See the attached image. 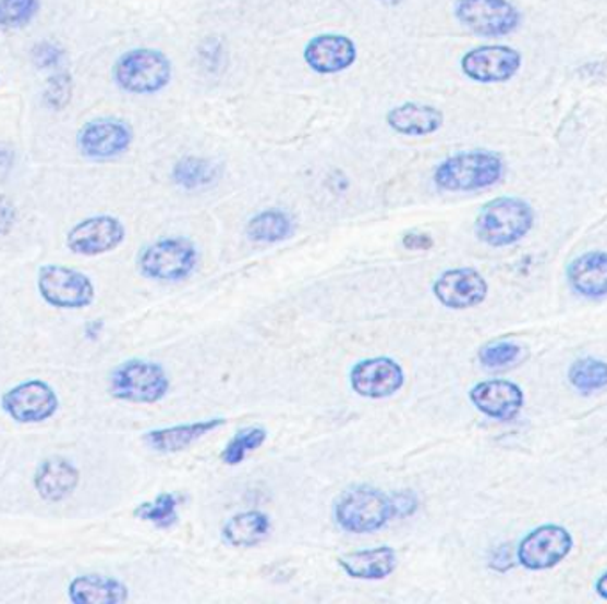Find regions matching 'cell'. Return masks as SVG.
Returning <instances> with one entry per match:
<instances>
[{"mask_svg": "<svg viewBox=\"0 0 607 604\" xmlns=\"http://www.w3.org/2000/svg\"><path fill=\"white\" fill-rule=\"evenodd\" d=\"M41 0H0V27L19 29L33 22Z\"/></svg>", "mask_w": 607, "mask_h": 604, "instance_id": "obj_30", "label": "cell"}, {"mask_svg": "<svg viewBox=\"0 0 607 604\" xmlns=\"http://www.w3.org/2000/svg\"><path fill=\"white\" fill-rule=\"evenodd\" d=\"M39 295L50 307L82 310L95 301V284L86 273L63 264H45L38 270Z\"/></svg>", "mask_w": 607, "mask_h": 604, "instance_id": "obj_7", "label": "cell"}, {"mask_svg": "<svg viewBox=\"0 0 607 604\" xmlns=\"http://www.w3.org/2000/svg\"><path fill=\"white\" fill-rule=\"evenodd\" d=\"M350 386L366 399H388L405 385L403 367L389 357L366 358L350 369Z\"/></svg>", "mask_w": 607, "mask_h": 604, "instance_id": "obj_13", "label": "cell"}, {"mask_svg": "<svg viewBox=\"0 0 607 604\" xmlns=\"http://www.w3.org/2000/svg\"><path fill=\"white\" fill-rule=\"evenodd\" d=\"M570 385L581 394H593L607 386V362L598 358H581L569 371Z\"/></svg>", "mask_w": 607, "mask_h": 604, "instance_id": "obj_28", "label": "cell"}, {"mask_svg": "<svg viewBox=\"0 0 607 604\" xmlns=\"http://www.w3.org/2000/svg\"><path fill=\"white\" fill-rule=\"evenodd\" d=\"M574 539L561 525H542L531 530L517 547V558L530 571H547L569 557Z\"/></svg>", "mask_w": 607, "mask_h": 604, "instance_id": "obj_9", "label": "cell"}, {"mask_svg": "<svg viewBox=\"0 0 607 604\" xmlns=\"http://www.w3.org/2000/svg\"><path fill=\"white\" fill-rule=\"evenodd\" d=\"M129 587L109 576H77L68 585V597L73 604H121L129 601Z\"/></svg>", "mask_w": 607, "mask_h": 604, "instance_id": "obj_23", "label": "cell"}, {"mask_svg": "<svg viewBox=\"0 0 607 604\" xmlns=\"http://www.w3.org/2000/svg\"><path fill=\"white\" fill-rule=\"evenodd\" d=\"M81 471L64 457H48L34 473V490L45 502H63L75 493Z\"/></svg>", "mask_w": 607, "mask_h": 604, "instance_id": "obj_19", "label": "cell"}, {"mask_svg": "<svg viewBox=\"0 0 607 604\" xmlns=\"http://www.w3.org/2000/svg\"><path fill=\"white\" fill-rule=\"evenodd\" d=\"M178 505H180V498L177 495L162 493L154 502L141 504L134 514L146 523L166 530L178 523Z\"/></svg>", "mask_w": 607, "mask_h": 604, "instance_id": "obj_29", "label": "cell"}, {"mask_svg": "<svg viewBox=\"0 0 607 604\" xmlns=\"http://www.w3.org/2000/svg\"><path fill=\"white\" fill-rule=\"evenodd\" d=\"M383 2H386V4H398L400 0H383Z\"/></svg>", "mask_w": 607, "mask_h": 604, "instance_id": "obj_39", "label": "cell"}, {"mask_svg": "<svg viewBox=\"0 0 607 604\" xmlns=\"http://www.w3.org/2000/svg\"><path fill=\"white\" fill-rule=\"evenodd\" d=\"M0 406L15 422L41 423L58 414L59 397L47 381L27 380L5 391Z\"/></svg>", "mask_w": 607, "mask_h": 604, "instance_id": "obj_10", "label": "cell"}, {"mask_svg": "<svg viewBox=\"0 0 607 604\" xmlns=\"http://www.w3.org/2000/svg\"><path fill=\"white\" fill-rule=\"evenodd\" d=\"M270 518L262 510L234 514L222 527V538L234 547H254L270 535Z\"/></svg>", "mask_w": 607, "mask_h": 604, "instance_id": "obj_24", "label": "cell"}, {"mask_svg": "<svg viewBox=\"0 0 607 604\" xmlns=\"http://www.w3.org/2000/svg\"><path fill=\"white\" fill-rule=\"evenodd\" d=\"M567 281L578 295L595 300L607 296V252L581 254L567 268Z\"/></svg>", "mask_w": 607, "mask_h": 604, "instance_id": "obj_21", "label": "cell"}, {"mask_svg": "<svg viewBox=\"0 0 607 604\" xmlns=\"http://www.w3.org/2000/svg\"><path fill=\"white\" fill-rule=\"evenodd\" d=\"M454 16L482 38H505L522 24L521 11L510 0H457Z\"/></svg>", "mask_w": 607, "mask_h": 604, "instance_id": "obj_8", "label": "cell"}, {"mask_svg": "<svg viewBox=\"0 0 607 604\" xmlns=\"http://www.w3.org/2000/svg\"><path fill=\"white\" fill-rule=\"evenodd\" d=\"M402 243L406 250H421V252L430 250L434 247V238H432L430 234L416 233V231L406 233L403 236Z\"/></svg>", "mask_w": 607, "mask_h": 604, "instance_id": "obj_35", "label": "cell"}, {"mask_svg": "<svg viewBox=\"0 0 607 604\" xmlns=\"http://www.w3.org/2000/svg\"><path fill=\"white\" fill-rule=\"evenodd\" d=\"M168 372L160 363L149 360H126L116 367L109 380V392L112 397L135 405H155L168 395Z\"/></svg>", "mask_w": 607, "mask_h": 604, "instance_id": "obj_5", "label": "cell"}, {"mask_svg": "<svg viewBox=\"0 0 607 604\" xmlns=\"http://www.w3.org/2000/svg\"><path fill=\"white\" fill-rule=\"evenodd\" d=\"M199 252L187 238L157 239L139 256V272L157 282H182L196 272Z\"/></svg>", "mask_w": 607, "mask_h": 604, "instance_id": "obj_6", "label": "cell"}, {"mask_svg": "<svg viewBox=\"0 0 607 604\" xmlns=\"http://www.w3.org/2000/svg\"><path fill=\"white\" fill-rule=\"evenodd\" d=\"M386 124L403 137H426L436 134L445 124V112L420 101H405L386 114Z\"/></svg>", "mask_w": 607, "mask_h": 604, "instance_id": "obj_18", "label": "cell"}, {"mask_svg": "<svg viewBox=\"0 0 607 604\" xmlns=\"http://www.w3.org/2000/svg\"><path fill=\"white\" fill-rule=\"evenodd\" d=\"M522 348L519 344L510 341H496V343L485 344L479 349L478 358L483 367L487 369H501V367L512 366L521 358Z\"/></svg>", "mask_w": 607, "mask_h": 604, "instance_id": "obj_31", "label": "cell"}, {"mask_svg": "<svg viewBox=\"0 0 607 604\" xmlns=\"http://www.w3.org/2000/svg\"><path fill=\"white\" fill-rule=\"evenodd\" d=\"M397 518L391 495L374 485H354L336 502L335 519L349 533H374Z\"/></svg>", "mask_w": 607, "mask_h": 604, "instance_id": "obj_3", "label": "cell"}, {"mask_svg": "<svg viewBox=\"0 0 607 604\" xmlns=\"http://www.w3.org/2000/svg\"><path fill=\"white\" fill-rule=\"evenodd\" d=\"M125 238L126 229L120 219L112 214H96L70 229L66 247L77 256H104L120 247Z\"/></svg>", "mask_w": 607, "mask_h": 604, "instance_id": "obj_12", "label": "cell"}, {"mask_svg": "<svg viewBox=\"0 0 607 604\" xmlns=\"http://www.w3.org/2000/svg\"><path fill=\"white\" fill-rule=\"evenodd\" d=\"M357 45L344 34L324 33L307 41L304 62L320 75L347 72L357 61Z\"/></svg>", "mask_w": 607, "mask_h": 604, "instance_id": "obj_16", "label": "cell"}, {"mask_svg": "<svg viewBox=\"0 0 607 604\" xmlns=\"http://www.w3.org/2000/svg\"><path fill=\"white\" fill-rule=\"evenodd\" d=\"M535 225V210L521 197H496L483 205L474 231L488 247L502 248L526 238Z\"/></svg>", "mask_w": 607, "mask_h": 604, "instance_id": "obj_2", "label": "cell"}, {"mask_svg": "<svg viewBox=\"0 0 607 604\" xmlns=\"http://www.w3.org/2000/svg\"><path fill=\"white\" fill-rule=\"evenodd\" d=\"M16 211L15 206L8 197L0 196V234L10 233L15 225Z\"/></svg>", "mask_w": 607, "mask_h": 604, "instance_id": "obj_36", "label": "cell"}, {"mask_svg": "<svg viewBox=\"0 0 607 604\" xmlns=\"http://www.w3.org/2000/svg\"><path fill=\"white\" fill-rule=\"evenodd\" d=\"M73 95L72 76L66 73H59L48 78L47 87H45L44 98L50 109L61 110L70 106Z\"/></svg>", "mask_w": 607, "mask_h": 604, "instance_id": "obj_32", "label": "cell"}, {"mask_svg": "<svg viewBox=\"0 0 607 604\" xmlns=\"http://www.w3.org/2000/svg\"><path fill=\"white\" fill-rule=\"evenodd\" d=\"M219 165L199 157H183L172 167V182L183 190H199L219 177Z\"/></svg>", "mask_w": 607, "mask_h": 604, "instance_id": "obj_26", "label": "cell"}, {"mask_svg": "<svg viewBox=\"0 0 607 604\" xmlns=\"http://www.w3.org/2000/svg\"><path fill=\"white\" fill-rule=\"evenodd\" d=\"M391 500L397 518H409L420 507V500H417L416 493H412L411 490L397 491V493H392Z\"/></svg>", "mask_w": 607, "mask_h": 604, "instance_id": "obj_34", "label": "cell"}, {"mask_svg": "<svg viewBox=\"0 0 607 604\" xmlns=\"http://www.w3.org/2000/svg\"><path fill=\"white\" fill-rule=\"evenodd\" d=\"M63 48L59 47V45L50 44V41L38 44L33 50L34 64L38 67H44V70L58 66L59 62L63 61Z\"/></svg>", "mask_w": 607, "mask_h": 604, "instance_id": "obj_33", "label": "cell"}, {"mask_svg": "<svg viewBox=\"0 0 607 604\" xmlns=\"http://www.w3.org/2000/svg\"><path fill=\"white\" fill-rule=\"evenodd\" d=\"M267 439V429L262 426L240 429L239 433L234 434L226 445L224 451L220 454V459L228 467H236L240 463H244L245 457L264 447Z\"/></svg>", "mask_w": 607, "mask_h": 604, "instance_id": "obj_27", "label": "cell"}, {"mask_svg": "<svg viewBox=\"0 0 607 604\" xmlns=\"http://www.w3.org/2000/svg\"><path fill=\"white\" fill-rule=\"evenodd\" d=\"M226 419L199 420V422L180 423L171 428L154 429L144 434L143 440L151 451L160 454H177L187 451L194 443L205 439L206 434L222 428Z\"/></svg>", "mask_w": 607, "mask_h": 604, "instance_id": "obj_20", "label": "cell"}, {"mask_svg": "<svg viewBox=\"0 0 607 604\" xmlns=\"http://www.w3.org/2000/svg\"><path fill=\"white\" fill-rule=\"evenodd\" d=\"M595 592H597L603 600H607V571L604 572V575L598 578L597 583H595Z\"/></svg>", "mask_w": 607, "mask_h": 604, "instance_id": "obj_37", "label": "cell"}, {"mask_svg": "<svg viewBox=\"0 0 607 604\" xmlns=\"http://www.w3.org/2000/svg\"><path fill=\"white\" fill-rule=\"evenodd\" d=\"M114 81L132 95H155L171 84V59L155 48H134L116 61Z\"/></svg>", "mask_w": 607, "mask_h": 604, "instance_id": "obj_4", "label": "cell"}, {"mask_svg": "<svg viewBox=\"0 0 607 604\" xmlns=\"http://www.w3.org/2000/svg\"><path fill=\"white\" fill-rule=\"evenodd\" d=\"M295 220L282 210H265L254 214L245 225V234L251 242L281 243L295 234Z\"/></svg>", "mask_w": 607, "mask_h": 604, "instance_id": "obj_25", "label": "cell"}, {"mask_svg": "<svg viewBox=\"0 0 607 604\" xmlns=\"http://www.w3.org/2000/svg\"><path fill=\"white\" fill-rule=\"evenodd\" d=\"M10 163H11L10 151H8V149L2 148V146H0V169H4V167L10 165Z\"/></svg>", "mask_w": 607, "mask_h": 604, "instance_id": "obj_38", "label": "cell"}, {"mask_svg": "<svg viewBox=\"0 0 607 604\" xmlns=\"http://www.w3.org/2000/svg\"><path fill=\"white\" fill-rule=\"evenodd\" d=\"M505 176V162L498 152L487 149L454 152L434 171V183L440 190L478 192L498 185Z\"/></svg>", "mask_w": 607, "mask_h": 604, "instance_id": "obj_1", "label": "cell"}, {"mask_svg": "<svg viewBox=\"0 0 607 604\" xmlns=\"http://www.w3.org/2000/svg\"><path fill=\"white\" fill-rule=\"evenodd\" d=\"M522 67V53L507 45H482L471 48L460 59V70L469 81L478 84H502L512 81Z\"/></svg>", "mask_w": 607, "mask_h": 604, "instance_id": "obj_11", "label": "cell"}, {"mask_svg": "<svg viewBox=\"0 0 607 604\" xmlns=\"http://www.w3.org/2000/svg\"><path fill=\"white\" fill-rule=\"evenodd\" d=\"M432 291L440 305L451 310H465L485 301L488 284L474 268H454L440 273Z\"/></svg>", "mask_w": 607, "mask_h": 604, "instance_id": "obj_15", "label": "cell"}, {"mask_svg": "<svg viewBox=\"0 0 607 604\" xmlns=\"http://www.w3.org/2000/svg\"><path fill=\"white\" fill-rule=\"evenodd\" d=\"M134 132L125 121L100 118L78 132V149L89 160H110L129 151Z\"/></svg>", "mask_w": 607, "mask_h": 604, "instance_id": "obj_14", "label": "cell"}, {"mask_svg": "<svg viewBox=\"0 0 607 604\" xmlns=\"http://www.w3.org/2000/svg\"><path fill=\"white\" fill-rule=\"evenodd\" d=\"M338 564L354 580L380 581L397 571L398 555L389 546L369 547L341 555Z\"/></svg>", "mask_w": 607, "mask_h": 604, "instance_id": "obj_22", "label": "cell"}, {"mask_svg": "<svg viewBox=\"0 0 607 604\" xmlns=\"http://www.w3.org/2000/svg\"><path fill=\"white\" fill-rule=\"evenodd\" d=\"M469 399L483 415L501 422L517 419L524 408V392L508 380L479 381L469 392Z\"/></svg>", "mask_w": 607, "mask_h": 604, "instance_id": "obj_17", "label": "cell"}]
</instances>
